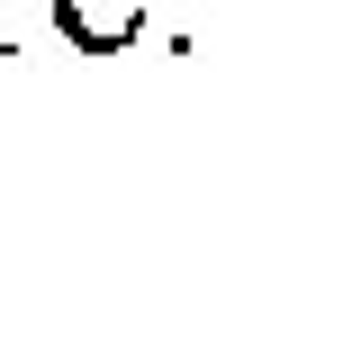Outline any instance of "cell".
<instances>
[{
  "label": "cell",
  "mask_w": 361,
  "mask_h": 352,
  "mask_svg": "<svg viewBox=\"0 0 361 352\" xmlns=\"http://www.w3.org/2000/svg\"><path fill=\"white\" fill-rule=\"evenodd\" d=\"M45 18L82 45V54H127L145 37V0H45Z\"/></svg>",
  "instance_id": "6da1fadb"
}]
</instances>
